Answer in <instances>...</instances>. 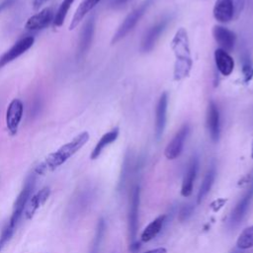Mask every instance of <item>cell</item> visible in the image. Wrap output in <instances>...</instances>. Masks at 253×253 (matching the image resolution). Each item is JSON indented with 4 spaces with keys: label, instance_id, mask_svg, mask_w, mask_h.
<instances>
[{
    "label": "cell",
    "instance_id": "1",
    "mask_svg": "<svg viewBox=\"0 0 253 253\" xmlns=\"http://www.w3.org/2000/svg\"><path fill=\"white\" fill-rule=\"evenodd\" d=\"M89 140V133L82 131L73 137L67 143L61 145L56 151L48 154L46 158L41 162L34 171L37 175H42L46 172L53 171L63 163H65L70 157H72L77 151H79Z\"/></svg>",
    "mask_w": 253,
    "mask_h": 253
},
{
    "label": "cell",
    "instance_id": "2",
    "mask_svg": "<svg viewBox=\"0 0 253 253\" xmlns=\"http://www.w3.org/2000/svg\"><path fill=\"white\" fill-rule=\"evenodd\" d=\"M171 48L175 56L173 77L174 80L180 81L190 75L193 66L189 37L184 28L178 29L175 33L171 42Z\"/></svg>",
    "mask_w": 253,
    "mask_h": 253
},
{
    "label": "cell",
    "instance_id": "3",
    "mask_svg": "<svg viewBox=\"0 0 253 253\" xmlns=\"http://www.w3.org/2000/svg\"><path fill=\"white\" fill-rule=\"evenodd\" d=\"M37 176H38L37 173L35 171H33L27 177L23 189L21 190L20 194L18 195V197L15 200L14 207H13V211H12L10 221H9V224L11 226H13L14 228L17 227V224H18L21 216L24 213L26 206H27L28 202L30 201V199L32 197V194H33L35 186H36Z\"/></svg>",
    "mask_w": 253,
    "mask_h": 253
},
{
    "label": "cell",
    "instance_id": "4",
    "mask_svg": "<svg viewBox=\"0 0 253 253\" xmlns=\"http://www.w3.org/2000/svg\"><path fill=\"white\" fill-rule=\"evenodd\" d=\"M152 3V0H144L142 3H140L135 9H133L123 21V23L119 26L118 30L113 36L112 39V44L117 43L121 40H123L129 32L133 30V28L136 26V24L140 21L142 16L145 14L147 9L149 8L150 4Z\"/></svg>",
    "mask_w": 253,
    "mask_h": 253
},
{
    "label": "cell",
    "instance_id": "5",
    "mask_svg": "<svg viewBox=\"0 0 253 253\" xmlns=\"http://www.w3.org/2000/svg\"><path fill=\"white\" fill-rule=\"evenodd\" d=\"M169 19L168 18H162L155 22L153 25H151L147 31L144 33L141 42H140V50L144 53L149 52L153 49L155 46L156 42L160 38L161 34L164 32L168 25Z\"/></svg>",
    "mask_w": 253,
    "mask_h": 253
},
{
    "label": "cell",
    "instance_id": "6",
    "mask_svg": "<svg viewBox=\"0 0 253 253\" xmlns=\"http://www.w3.org/2000/svg\"><path fill=\"white\" fill-rule=\"evenodd\" d=\"M23 113V102L20 99H13L6 110V126L11 135H15L18 132Z\"/></svg>",
    "mask_w": 253,
    "mask_h": 253
},
{
    "label": "cell",
    "instance_id": "7",
    "mask_svg": "<svg viewBox=\"0 0 253 253\" xmlns=\"http://www.w3.org/2000/svg\"><path fill=\"white\" fill-rule=\"evenodd\" d=\"M189 131H190L189 124H185L179 128V130L176 132V134L173 136V138L170 140V142L167 144L165 148L164 154L167 159L173 160L180 156L184 148V144L189 134Z\"/></svg>",
    "mask_w": 253,
    "mask_h": 253
},
{
    "label": "cell",
    "instance_id": "8",
    "mask_svg": "<svg viewBox=\"0 0 253 253\" xmlns=\"http://www.w3.org/2000/svg\"><path fill=\"white\" fill-rule=\"evenodd\" d=\"M34 37L29 36L19 40L16 43H14V45H12L0 56V69L25 53L34 44Z\"/></svg>",
    "mask_w": 253,
    "mask_h": 253
},
{
    "label": "cell",
    "instance_id": "9",
    "mask_svg": "<svg viewBox=\"0 0 253 253\" xmlns=\"http://www.w3.org/2000/svg\"><path fill=\"white\" fill-rule=\"evenodd\" d=\"M139 194L138 186H135L131 192L128 210V236L131 243L135 241L138 225V207H139Z\"/></svg>",
    "mask_w": 253,
    "mask_h": 253
},
{
    "label": "cell",
    "instance_id": "10",
    "mask_svg": "<svg viewBox=\"0 0 253 253\" xmlns=\"http://www.w3.org/2000/svg\"><path fill=\"white\" fill-rule=\"evenodd\" d=\"M252 200H253V179L250 182V185L246 193L244 194V196L241 198V200L236 204L235 208L232 210V212L229 218V223L231 226L237 225L243 219Z\"/></svg>",
    "mask_w": 253,
    "mask_h": 253
},
{
    "label": "cell",
    "instance_id": "11",
    "mask_svg": "<svg viewBox=\"0 0 253 253\" xmlns=\"http://www.w3.org/2000/svg\"><path fill=\"white\" fill-rule=\"evenodd\" d=\"M167 107H168V95L166 92L162 93L155 110V126H154V132L156 139H160L165 126H166V121H167Z\"/></svg>",
    "mask_w": 253,
    "mask_h": 253
},
{
    "label": "cell",
    "instance_id": "12",
    "mask_svg": "<svg viewBox=\"0 0 253 253\" xmlns=\"http://www.w3.org/2000/svg\"><path fill=\"white\" fill-rule=\"evenodd\" d=\"M207 127L210 136L213 142H216L220 134V118L216 104L211 100L209 103L207 111Z\"/></svg>",
    "mask_w": 253,
    "mask_h": 253
},
{
    "label": "cell",
    "instance_id": "13",
    "mask_svg": "<svg viewBox=\"0 0 253 253\" xmlns=\"http://www.w3.org/2000/svg\"><path fill=\"white\" fill-rule=\"evenodd\" d=\"M53 17L52 9L46 7L30 17L25 24V28L29 31H41L53 21Z\"/></svg>",
    "mask_w": 253,
    "mask_h": 253
},
{
    "label": "cell",
    "instance_id": "14",
    "mask_svg": "<svg viewBox=\"0 0 253 253\" xmlns=\"http://www.w3.org/2000/svg\"><path fill=\"white\" fill-rule=\"evenodd\" d=\"M212 36L215 42L218 43L219 48H222L223 50L229 52L234 48L235 42H236V36L235 34L230 31L229 29L215 25L212 28Z\"/></svg>",
    "mask_w": 253,
    "mask_h": 253
},
{
    "label": "cell",
    "instance_id": "15",
    "mask_svg": "<svg viewBox=\"0 0 253 253\" xmlns=\"http://www.w3.org/2000/svg\"><path fill=\"white\" fill-rule=\"evenodd\" d=\"M94 32H95V20H94V17H91L86 21L80 33L78 48H77L78 57L83 56L89 49L93 41Z\"/></svg>",
    "mask_w": 253,
    "mask_h": 253
},
{
    "label": "cell",
    "instance_id": "16",
    "mask_svg": "<svg viewBox=\"0 0 253 253\" xmlns=\"http://www.w3.org/2000/svg\"><path fill=\"white\" fill-rule=\"evenodd\" d=\"M212 15L219 23L230 22L234 18V0H215Z\"/></svg>",
    "mask_w": 253,
    "mask_h": 253
},
{
    "label": "cell",
    "instance_id": "17",
    "mask_svg": "<svg viewBox=\"0 0 253 253\" xmlns=\"http://www.w3.org/2000/svg\"><path fill=\"white\" fill-rule=\"evenodd\" d=\"M50 196V188L49 187H43L39 192H37L34 196L31 197L30 201L28 202L26 209L24 211V214L27 219H31L36 211L39 210L40 207H42Z\"/></svg>",
    "mask_w": 253,
    "mask_h": 253
},
{
    "label": "cell",
    "instance_id": "18",
    "mask_svg": "<svg viewBox=\"0 0 253 253\" xmlns=\"http://www.w3.org/2000/svg\"><path fill=\"white\" fill-rule=\"evenodd\" d=\"M214 62L217 70L224 76L231 74L234 68V60L230 54L222 48H216L214 50Z\"/></svg>",
    "mask_w": 253,
    "mask_h": 253
},
{
    "label": "cell",
    "instance_id": "19",
    "mask_svg": "<svg viewBox=\"0 0 253 253\" xmlns=\"http://www.w3.org/2000/svg\"><path fill=\"white\" fill-rule=\"evenodd\" d=\"M199 169V160L197 157H194L188 167V170L184 176L182 188H181V195L183 197H189L193 192V185L194 181L197 176V172Z\"/></svg>",
    "mask_w": 253,
    "mask_h": 253
},
{
    "label": "cell",
    "instance_id": "20",
    "mask_svg": "<svg viewBox=\"0 0 253 253\" xmlns=\"http://www.w3.org/2000/svg\"><path fill=\"white\" fill-rule=\"evenodd\" d=\"M101 1L102 0H82L73 15V18L69 26V30H74L79 25V23L84 19V17L91 10H93Z\"/></svg>",
    "mask_w": 253,
    "mask_h": 253
},
{
    "label": "cell",
    "instance_id": "21",
    "mask_svg": "<svg viewBox=\"0 0 253 253\" xmlns=\"http://www.w3.org/2000/svg\"><path fill=\"white\" fill-rule=\"evenodd\" d=\"M119 127H115L113 129H111L110 131L106 132L105 134L102 135V137L99 139V141L97 142V144L95 145L94 149L92 150L91 152V155H90V158L92 160H95L97 159L100 154L102 153V151L111 143H113L114 141H116V139L118 138L119 136Z\"/></svg>",
    "mask_w": 253,
    "mask_h": 253
},
{
    "label": "cell",
    "instance_id": "22",
    "mask_svg": "<svg viewBox=\"0 0 253 253\" xmlns=\"http://www.w3.org/2000/svg\"><path fill=\"white\" fill-rule=\"evenodd\" d=\"M166 219V215L165 214H161L159 216H157L154 220H152L142 231L140 239L143 242H148L151 239H153L161 230L163 223Z\"/></svg>",
    "mask_w": 253,
    "mask_h": 253
},
{
    "label": "cell",
    "instance_id": "23",
    "mask_svg": "<svg viewBox=\"0 0 253 253\" xmlns=\"http://www.w3.org/2000/svg\"><path fill=\"white\" fill-rule=\"evenodd\" d=\"M215 179V168L212 166L209 169V171L207 172V174L204 177V180L201 184V187L199 189L198 192V197H197V203L201 204L202 201L205 199V197L209 194V192L211 191L213 182Z\"/></svg>",
    "mask_w": 253,
    "mask_h": 253
},
{
    "label": "cell",
    "instance_id": "24",
    "mask_svg": "<svg viewBox=\"0 0 253 253\" xmlns=\"http://www.w3.org/2000/svg\"><path fill=\"white\" fill-rule=\"evenodd\" d=\"M105 229H106V222L105 219L103 217H101L98 220L97 223V227H96V231H95V235L89 250V253H98L101 243L103 241L104 238V234H105Z\"/></svg>",
    "mask_w": 253,
    "mask_h": 253
},
{
    "label": "cell",
    "instance_id": "25",
    "mask_svg": "<svg viewBox=\"0 0 253 253\" xmlns=\"http://www.w3.org/2000/svg\"><path fill=\"white\" fill-rule=\"evenodd\" d=\"M74 0H63L61 2V4L59 5L54 17H53V27L54 28H59L63 25V22L66 18V15L71 7V5L73 4Z\"/></svg>",
    "mask_w": 253,
    "mask_h": 253
},
{
    "label": "cell",
    "instance_id": "26",
    "mask_svg": "<svg viewBox=\"0 0 253 253\" xmlns=\"http://www.w3.org/2000/svg\"><path fill=\"white\" fill-rule=\"evenodd\" d=\"M237 248L245 250L253 247V225L246 227L238 236L236 241Z\"/></svg>",
    "mask_w": 253,
    "mask_h": 253
},
{
    "label": "cell",
    "instance_id": "27",
    "mask_svg": "<svg viewBox=\"0 0 253 253\" xmlns=\"http://www.w3.org/2000/svg\"><path fill=\"white\" fill-rule=\"evenodd\" d=\"M16 228H14L13 226H11L9 223H7L4 228L2 229V232L0 234V253L2 252V250L4 249V247L6 246V244L9 242V240L11 239V237L14 234Z\"/></svg>",
    "mask_w": 253,
    "mask_h": 253
},
{
    "label": "cell",
    "instance_id": "28",
    "mask_svg": "<svg viewBox=\"0 0 253 253\" xmlns=\"http://www.w3.org/2000/svg\"><path fill=\"white\" fill-rule=\"evenodd\" d=\"M242 73H243V80H244L245 83H248L249 81L252 80V78H253V65H252L251 61L248 58H246L243 61Z\"/></svg>",
    "mask_w": 253,
    "mask_h": 253
},
{
    "label": "cell",
    "instance_id": "29",
    "mask_svg": "<svg viewBox=\"0 0 253 253\" xmlns=\"http://www.w3.org/2000/svg\"><path fill=\"white\" fill-rule=\"evenodd\" d=\"M193 211H194V206H192V205H186V206H184V207L181 209L180 212H179V219H180L181 221L187 220V219L192 215Z\"/></svg>",
    "mask_w": 253,
    "mask_h": 253
},
{
    "label": "cell",
    "instance_id": "30",
    "mask_svg": "<svg viewBox=\"0 0 253 253\" xmlns=\"http://www.w3.org/2000/svg\"><path fill=\"white\" fill-rule=\"evenodd\" d=\"M245 0H236L234 2V16L236 14V17L241 13L243 7H244Z\"/></svg>",
    "mask_w": 253,
    "mask_h": 253
},
{
    "label": "cell",
    "instance_id": "31",
    "mask_svg": "<svg viewBox=\"0 0 253 253\" xmlns=\"http://www.w3.org/2000/svg\"><path fill=\"white\" fill-rule=\"evenodd\" d=\"M129 1H131V0H111V6L114 9L121 8V7L125 6V5H126Z\"/></svg>",
    "mask_w": 253,
    "mask_h": 253
},
{
    "label": "cell",
    "instance_id": "32",
    "mask_svg": "<svg viewBox=\"0 0 253 253\" xmlns=\"http://www.w3.org/2000/svg\"><path fill=\"white\" fill-rule=\"evenodd\" d=\"M15 0H3L0 3V14L2 13V11H4L6 8H8L9 6H11L12 4H14Z\"/></svg>",
    "mask_w": 253,
    "mask_h": 253
},
{
    "label": "cell",
    "instance_id": "33",
    "mask_svg": "<svg viewBox=\"0 0 253 253\" xmlns=\"http://www.w3.org/2000/svg\"><path fill=\"white\" fill-rule=\"evenodd\" d=\"M48 0H33V7L35 10H39Z\"/></svg>",
    "mask_w": 253,
    "mask_h": 253
},
{
    "label": "cell",
    "instance_id": "34",
    "mask_svg": "<svg viewBox=\"0 0 253 253\" xmlns=\"http://www.w3.org/2000/svg\"><path fill=\"white\" fill-rule=\"evenodd\" d=\"M144 253H167V250H166V248H164V247H159V248H155V249L146 251V252H144Z\"/></svg>",
    "mask_w": 253,
    "mask_h": 253
},
{
    "label": "cell",
    "instance_id": "35",
    "mask_svg": "<svg viewBox=\"0 0 253 253\" xmlns=\"http://www.w3.org/2000/svg\"><path fill=\"white\" fill-rule=\"evenodd\" d=\"M231 253H242L240 250H233Z\"/></svg>",
    "mask_w": 253,
    "mask_h": 253
},
{
    "label": "cell",
    "instance_id": "36",
    "mask_svg": "<svg viewBox=\"0 0 253 253\" xmlns=\"http://www.w3.org/2000/svg\"><path fill=\"white\" fill-rule=\"evenodd\" d=\"M251 157L253 158V146H252V151H251Z\"/></svg>",
    "mask_w": 253,
    "mask_h": 253
}]
</instances>
